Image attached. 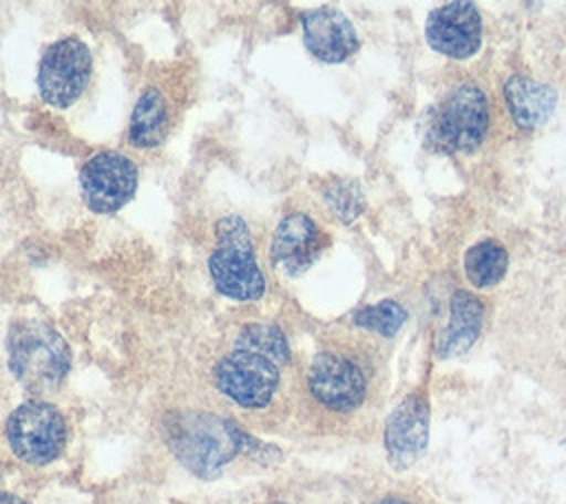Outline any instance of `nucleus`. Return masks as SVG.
Here are the masks:
<instances>
[{"label": "nucleus", "instance_id": "1", "mask_svg": "<svg viewBox=\"0 0 566 504\" xmlns=\"http://www.w3.org/2000/svg\"><path fill=\"white\" fill-rule=\"evenodd\" d=\"M161 433L175 458L199 477L219 475L248 438L234 422L206 411H170Z\"/></svg>", "mask_w": 566, "mask_h": 504}, {"label": "nucleus", "instance_id": "2", "mask_svg": "<svg viewBox=\"0 0 566 504\" xmlns=\"http://www.w3.org/2000/svg\"><path fill=\"white\" fill-rule=\"evenodd\" d=\"M7 356L13 378L33 393L57 389L71 369V349L64 336L35 318H20L11 325Z\"/></svg>", "mask_w": 566, "mask_h": 504}, {"label": "nucleus", "instance_id": "3", "mask_svg": "<svg viewBox=\"0 0 566 504\" xmlns=\"http://www.w3.org/2000/svg\"><path fill=\"white\" fill-rule=\"evenodd\" d=\"M208 272L217 292L232 301H256L263 296L265 279L254 259L250 230L239 214H226L217 221Z\"/></svg>", "mask_w": 566, "mask_h": 504}, {"label": "nucleus", "instance_id": "4", "mask_svg": "<svg viewBox=\"0 0 566 504\" xmlns=\"http://www.w3.org/2000/svg\"><path fill=\"white\" fill-rule=\"evenodd\" d=\"M486 130V95L475 84L462 82L433 108L427 144L442 153H469L482 144Z\"/></svg>", "mask_w": 566, "mask_h": 504}, {"label": "nucleus", "instance_id": "5", "mask_svg": "<svg viewBox=\"0 0 566 504\" xmlns=\"http://www.w3.org/2000/svg\"><path fill=\"white\" fill-rule=\"evenodd\" d=\"M7 440L22 462L49 464L66 444L64 416L51 402L27 400L7 418Z\"/></svg>", "mask_w": 566, "mask_h": 504}, {"label": "nucleus", "instance_id": "6", "mask_svg": "<svg viewBox=\"0 0 566 504\" xmlns=\"http://www.w3.org/2000/svg\"><path fill=\"white\" fill-rule=\"evenodd\" d=\"M281 378V365L259 351L237 347L214 367V382L223 396L245 409L265 407Z\"/></svg>", "mask_w": 566, "mask_h": 504}, {"label": "nucleus", "instance_id": "7", "mask_svg": "<svg viewBox=\"0 0 566 504\" xmlns=\"http://www.w3.org/2000/svg\"><path fill=\"white\" fill-rule=\"evenodd\" d=\"M93 57L80 38H62L53 42L38 64V91L42 99L55 108L71 106L91 80Z\"/></svg>", "mask_w": 566, "mask_h": 504}, {"label": "nucleus", "instance_id": "8", "mask_svg": "<svg viewBox=\"0 0 566 504\" xmlns=\"http://www.w3.org/2000/svg\"><path fill=\"white\" fill-rule=\"evenodd\" d=\"M139 181V170L133 159L117 150L95 153L80 170V190L88 210L113 214L124 208Z\"/></svg>", "mask_w": 566, "mask_h": 504}, {"label": "nucleus", "instance_id": "9", "mask_svg": "<svg viewBox=\"0 0 566 504\" xmlns=\"http://www.w3.org/2000/svg\"><path fill=\"white\" fill-rule=\"evenodd\" d=\"M329 245V237L303 212H292L276 225L270 243V261L283 276H298Z\"/></svg>", "mask_w": 566, "mask_h": 504}, {"label": "nucleus", "instance_id": "10", "mask_svg": "<svg viewBox=\"0 0 566 504\" xmlns=\"http://www.w3.org/2000/svg\"><path fill=\"white\" fill-rule=\"evenodd\" d=\"M427 42L433 51L453 57H471L482 42V20L473 2H447L433 9L424 24Z\"/></svg>", "mask_w": 566, "mask_h": 504}, {"label": "nucleus", "instance_id": "11", "mask_svg": "<svg viewBox=\"0 0 566 504\" xmlns=\"http://www.w3.org/2000/svg\"><path fill=\"white\" fill-rule=\"evenodd\" d=\"M429 402L424 393H409L387 418L385 449L394 469H409L427 449Z\"/></svg>", "mask_w": 566, "mask_h": 504}, {"label": "nucleus", "instance_id": "12", "mask_svg": "<svg viewBox=\"0 0 566 504\" xmlns=\"http://www.w3.org/2000/svg\"><path fill=\"white\" fill-rule=\"evenodd\" d=\"M310 391L318 402L334 411L356 409L365 400V376L347 358L338 354H318L307 374Z\"/></svg>", "mask_w": 566, "mask_h": 504}, {"label": "nucleus", "instance_id": "13", "mask_svg": "<svg viewBox=\"0 0 566 504\" xmlns=\"http://www.w3.org/2000/svg\"><path fill=\"white\" fill-rule=\"evenodd\" d=\"M307 51L321 62H345L358 49V33L349 18L336 9H314L301 13Z\"/></svg>", "mask_w": 566, "mask_h": 504}, {"label": "nucleus", "instance_id": "14", "mask_svg": "<svg viewBox=\"0 0 566 504\" xmlns=\"http://www.w3.org/2000/svg\"><path fill=\"white\" fill-rule=\"evenodd\" d=\"M506 106L520 128L533 130L548 122L555 111L557 93L553 86L531 80L526 75H513L504 84Z\"/></svg>", "mask_w": 566, "mask_h": 504}, {"label": "nucleus", "instance_id": "15", "mask_svg": "<svg viewBox=\"0 0 566 504\" xmlns=\"http://www.w3.org/2000/svg\"><path fill=\"white\" fill-rule=\"evenodd\" d=\"M482 318H484L482 301L467 290H458L451 296L449 323L440 334L438 356L453 358L464 354L475 343L482 327Z\"/></svg>", "mask_w": 566, "mask_h": 504}, {"label": "nucleus", "instance_id": "16", "mask_svg": "<svg viewBox=\"0 0 566 504\" xmlns=\"http://www.w3.org/2000/svg\"><path fill=\"white\" fill-rule=\"evenodd\" d=\"M168 135V106L159 91L148 88L133 106L128 141L135 148H155Z\"/></svg>", "mask_w": 566, "mask_h": 504}, {"label": "nucleus", "instance_id": "17", "mask_svg": "<svg viewBox=\"0 0 566 504\" xmlns=\"http://www.w3.org/2000/svg\"><path fill=\"white\" fill-rule=\"evenodd\" d=\"M509 267V254L497 241H480L464 252V274L478 290L500 283Z\"/></svg>", "mask_w": 566, "mask_h": 504}, {"label": "nucleus", "instance_id": "18", "mask_svg": "<svg viewBox=\"0 0 566 504\" xmlns=\"http://www.w3.org/2000/svg\"><path fill=\"white\" fill-rule=\"evenodd\" d=\"M234 345L259 351V354L276 360L279 365H285L290 358V349H287V340H285L283 332L268 323L243 325Z\"/></svg>", "mask_w": 566, "mask_h": 504}, {"label": "nucleus", "instance_id": "19", "mask_svg": "<svg viewBox=\"0 0 566 504\" xmlns=\"http://www.w3.org/2000/svg\"><path fill=\"white\" fill-rule=\"evenodd\" d=\"M405 321H407L405 307L389 298L374 303V305H365L354 312V323L358 327L382 334V336H394L402 327Z\"/></svg>", "mask_w": 566, "mask_h": 504}, {"label": "nucleus", "instance_id": "20", "mask_svg": "<svg viewBox=\"0 0 566 504\" xmlns=\"http://www.w3.org/2000/svg\"><path fill=\"white\" fill-rule=\"evenodd\" d=\"M327 203L332 206L334 214L343 221L349 223L352 219H356L363 210V195L356 181L349 179H334L327 183V188L323 190Z\"/></svg>", "mask_w": 566, "mask_h": 504}, {"label": "nucleus", "instance_id": "21", "mask_svg": "<svg viewBox=\"0 0 566 504\" xmlns=\"http://www.w3.org/2000/svg\"><path fill=\"white\" fill-rule=\"evenodd\" d=\"M0 504H27V502L13 493H0Z\"/></svg>", "mask_w": 566, "mask_h": 504}, {"label": "nucleus", "instance_id": "22", "mask_svg": "<svg viewBox=\"0 0 566 504\" xmlns=\"http://www.w3.org/2000/svg\"><path fill=\"white\" fill-rule=\"evenodd\" d=\"M378 504H407V502H402V500H398V497H385V500H380Z\"/></svg>", "mask_w": 566, "mask_h": 504}, {"label": "nucleus", "instance_id": "23", "mask_svg": "<svg viewBox=\"0 0 566 504\" xmlns=\"http://www.w3.org/2000/svg\"><path fill=\"white\" fill-rule=\"evenodd\" d=\"M274 504H285V502H274Z\"/></svg>", "mask_w": 566, "mask_h": 504}]
</instances>
